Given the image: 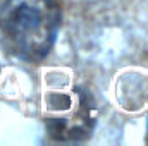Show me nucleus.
Here are the masks:
<instances>
[{
  "label": "nucleus",
  "instance_id": "obj_1",
  "mask_svg": "<svg viewBox=\"0 0 148 146\" xmlns=\"http://www.w3.org/2000/svg\"><path fill=\"white\" fill-rule=\"evenodd\" d=\"M60 21L57 0H5L0 10L2 45L21 60L38 62L50 53Z\"/></svg>",
  "mask_w": 148,
  "mask_h": 146
},
{
  "label": "nucleus",
  "instance_id": "obj_2",
  "mask_svg": "<svg viewBox=\"0 0 148 146\" xmlns=\"http://www.w3.org/2000/svg\"><path fill=\"white\" fill-rule=\"evenodd\" d=\"M45 129L53 141L81 143L91 138L97 124V105L83 88L53 91L45 96Z\"/></svg>",
  "mask_w": 148,
  "mask_h": 146
}]
</instances>
